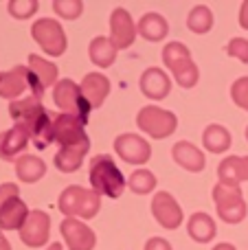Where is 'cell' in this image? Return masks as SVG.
<instances>
[{"label": "cell", "instance_id": "ac0fdd59", "mask_svg": "<svg viewBox=\"0 0 248 250\" xmlns=\"http://www.w3.org/2000/svg\"><path fill=\"white\" fill-rule=\"evenodd\" d=\"M29 88V68L16 66V68L0 73V97L2 99L18 101V97Z\"/></svg>", "mask_w": 248, "mask_h": 250}, {"label": "cell", "instance_id": "603a6c76", "mask_svg": "<svg viewBox=\"0 0 248 250\" xmlns=\"http://www.w3.org/2000/svg\"><path fill=\"white\" fill-rule=\"evenodd\" d=\"M29 207L20 198H11L0 207V230H20L29 217Z\"/></svg>", "mask_w": 248, "mask_h": 250}, {"label": "cell", "instance_id": "d590c367", "mask_svg": "<svg viewBox=\"0 0 248 250\" xmlns=\"http://www.w3.org/2000/svg\"><path fill=\"white\" fill-rule=\"evenodd\" d=\"M145 250H171V244L163 237H149L145 244Z\"/></svg>", "mask_w": 248, "mask_h": 250}, {"label": "cell", "instance_id": "484cf974", "mask_svg": "<svg viewBox=\"0 0 248 250\" xmlns=\"http://www.w3.org/2000/svg\"><path fill=\"white\" fill-rule=\"evenodd\" d=\"M117 48H114V44L110 42V38H105V35H97V38H92V42L88 44V55H90V62L95 66H99V68H110V66L114 64V60H117Z\"/></svg>", "mask_w": 248, "mask_h": 250}, {"label": "cell", "instance_id": "7c38bea8", "mask_svg": "<svg viewBox=\"0 0 248 250\" xmlns=\"http://www.w3.org/2000/svg\"><path fill=\"white\" fill-rule=\"evenodd\" d=\"M86 125L79 121L77 117L73 114H55L53 117V136H55V143H60V147H66V145H79V143H88L86 134Z\"/></svg>", "mask_w": 248, "mask_h": 250}, {"label": "cell", "instance_id": "ba28073f", "mask_svg": "<svg viewBox=\"0 0 248 250\" xmlns=\"http://www.w3.org/2000/svg\"><path fill=\"white\" fill-rule=\"evenodd\" d=\"M31 35L33 40L42 46V51L51 57H60L66 53V46H68V40H66V33L62 29V24L53 18H40V20L33 22L31 26Z\"/></svg>", "mask_w": 248, "mask_h": 250}, {"label": "cell", "instance_id": "836d02e7", "mask_svg": "<svg viewBox=\"0 0 248 250\" xmlns=\"http://www.w3.org/2000/svg\"><path fill=\"white\" fill-rule=\"evenodd\" d=\"M224 51H227L228 57H235L242 64H248V40L246 38H233Z\"/></svg>", "mask_w": 248, "mask_h": 250}, {"label": "cell", "instance_id": "ffe728a7", "mask_svg": "<svg viewBox=\"0 0 248 250\" xmlns=\"http://www.w3.org/2000/svg\"><path fill=\"white\" fill-rule=\"evenodd\" d=\"M220 185L240 187V182L248 180V156H228L218 167Z\"/></svg>", "mask_w": 248, "mask_h": 250}, {"label": "cell", "instance_id": "5b68a950", "mask_svg": "<svg viewBox=\"0 0 248 250\" xmlns=\"http://www.w3.org/2000/svg\"><path fill=\"white\" fill-rule=\"evenodd\" d=\"M53 101H55V105L64 114H73V117H77L83 125H88L92 105L86 101L82 88H79L73 79H60V82L55 83V88H53Z\"/></svg>", "mask_w": 248, "mask_h": 250}, {"label": "cell", "instance_id": "5bb4252c", "mask_svg": "<svg viewBox=\"0 0 248 250\" xmlns=\"http://www.w3.org/2000/svg\"><path fill=\"white\" fill-rule=\"evenodd\" d=\"M136 40V24L132 20L130 11L123 7H117L110 16V42L117 51L130 48Z\"/></svg>", "mask_w": 248, "mask_h": 250}, {"label": "cell", "instance_id": "60d3db41", "mask_svg": "<svg viewBox=\"0 0 248 250\" xmlns=\"http://www.w3.org/2000/svg\"><path fill=\"white\" fill-rule=\"evenodd\" d=\"M246 141H248V127H246Z\"/></svg>", "mask_w": 248, "mask_h": 250}, {"label": "cell", "instance_id": "d6986e66", "mask_svg": "<svg viewBox=\"0 0 248 250\" xmlns=\"http://www.w3.org/2000/svg\"><path fill=\"white\" fill-rule=\"evenodd\" d=\"M171 158L176 160V165H180L183 169L191 173H198L205 169L207 158H205V151H200L193 143L189 141H180L171 147Z\"/></svg>", "mask_w": 248, "mask_h": 250}, {"label": "cell", "instance_id": "9a60e30c", "mask_svg": "<svg viewBox=\"0 0 248 250\" xmlns=\"http://www.w3.org/2000/svg\"><path fill=\"white\" fill-rule=\"evenodd\" d=\"M60 230L68 250H92L97 244L95 230L88 224H83V222L75 220V217H64Z\"/></svg>", "mask_w": 248, "mask_h": 250}, {"label": "cell", "instance_id": "83f0119b", "mask_svg": "<svg viewBox=\"0 0 248 250\" xmlns=\"http://www.w3.org/2000/svg\"><path fill=\"white\" fill-rule=\"evenodd\" d=\"M231 143H233V136L224 125H209V127H205L202 145H205L207 151H211V154H222V151H228Z\"/></svg>", "mask_w": 248, "mask_h": 250}, {"label": "cell", "instance_id": "2e32d148", "mask_svg": "<svg viewBox=\"0 0 248 250\" xmlns=\"http://www.w3.org/2000/svg\"><path fill=\"white\" fill-rule=\"evenodd\" d=\"M141 92H143L147 99L152 101H161L165 99L171 92V79L165 70L161 68H147L143 75H141Z\"/></svg>", "mask_w": 248, "mask_h": 250}, {"label": "cell", "instance_id": "9c48e42d", "mask_svg": "<svg viewBox=\"0 0 248 250\" xmlns=\"http://www.w3.org/2000/svg\"><path fill=\"white\" fill-rule=\"evenodd\" d=\"M29 88L35 99H42L46 88H55L57 83V66L40 55H29Z\"/></svg>", "mask_w": 248, "mask_h": 250}, {"label": "cell", "instance_id": "4fadbf2b", "mask_svg": "<svg viewBox=\"0 0 248 250\" xmlns=\"http://www.w3.org/2000/svg\"><path fill=\"white\" fill-rule=\"evenodd\" d=\"M51 237V217L44 211H31L26 217L24 226L20 229V239L24 246L29 248H40L48 242Z\"/></svg>", "mask_w": 248, "mask_h": 250}, {"label": "cell", "instance_id": "52a82bcc", "mask_svg": "<svg viewBox=\"0 0 248 250\" xmlns=\"http://www.w3.org/2000/svg\"><path fill=\"white\" fill-rule=\"evenodd\" d=\"M136 125L141 127V132L149 134L152 138H167L178 127V117L158 105H145L136 114Z\"/></svg>", "mask_w": 248, "mask_h": 250}, {"label": "cell", "instance_id": "8fae6325", "mask_svg": "<svg viewBox=\"0 0 248 250\" xmlns=\"http://www.w3.org/2000/svg\"><path fill=\"white\" fill-rule=\"evenodd\" d=\"M114 151L125 160L127 165H145L152 158V147L145 138H141L139 134H119L114 138Z\"/></svg>", "mask_w": 248, "mask_h": 250}, {"label": "cell", "instance_id": "7402d4cb", "mask_svg": "<svg viewBox=\"0 0 248 250\" xmlns=\"http://www.w3.org/2000/svg\"><path fill=\"white\" fill-rule=\"evenodd\" d=\"M90 151V141L79 143V145H66L60 147V151L55 154V167L62 173H75L83 165V158Z\"/></svg>", "mask_w": 248, "mask_h": 250}, {"label": "cell", "instance_id": "f1b7e54d", "mask_svg": "<svg viewBox=\"0 0 248 250\" xmlns=\"http://www.w3.org/2000/svg\"><path fill=\"white\" fill-rule=\"evenodd\" d=\"M187 26L191 33H198V35L211 31V26H213V11L209 7H205V4L193 7L187 16Z\"/></svg>", "mask_w": 248, "mask_h": 250}, {"label": "cell", "instance_id": "277c9868", "mask_svg": "<svg viewBox=\"0 0 248 250\" xmlns=\"http://www.w3.org/2000/svg\"><path fill=\"white\" fill-rule=\"evenodd\" d=\"M163 64L171 70L180 88H193L200 79V70L193 64L191 53L183 42H169L163 48Z\"/></svg>", "mask_w": 248, "mask_h": 250}, {"label": "cell", "instance_id": "7a4b0ae2", "mask_svg": "<svg viewBox=\"0 0 248 250\" xmlns=\"http://www.w3.org/2000/svg\"><path fill=\"white\" fill-rule=\"evenodd\" d=\"M88 180H90L92 191L97 195H105V198H119V195H123V191L127 187L123 171L105 154L92 156L90 169H88Z\"/></svg>", "mask_w": 248, "mask_h": 250}, {"label": "cell", "instance_id": "d4e9b609", "mask_svg": "<svg viewBox=\"0 0 248 250\" xmlns=\"http://www.w3.org/2000/svg\"><path fill=\"white\" fill-rule=\"evenodd\" d=\"M187 233L193 242L209 244L218 233V226H215V220L209 213H193L187 222Z\"/></svg>", "mask_w": 248, "mask_h": 250}, {"label": "cell", "instance_id": "e0dca14e", "mask_svg": "<svg viewBox=\"0 0 248 250\" xmlns=\"http://www.w3.org/2000/svg\"><path fill=\"white\" fill-rule=\"evenodd\" d=\"M29 134L20 127V125H13L11 129H4L0 134V158L2 160H18L22 158V151L29 145Z\"/></svg>", "mask_w": 248, "mask_h": 250}, {"label": "cell", "instance_id": "3957f363", "mask_svg": "<svg viewBox=\"0 0 248 250\" xmlns=\"http://www.w3.org/2000/svg\"><path fill=\"white\" fill-rule=\"evenodd\" d=\"M57 208L64 213L66 217H82V220H92L101 208V195H97L92 189L79 185L66 187L60 193L57 200Z\"/></svg>", "mask_w": 248, "mask_h": 250}, {"label": "cell", "instance_id": "ab89813d", "mask_svg": "<svg viewBox=\"0 0 248 250\" xmlns=\"http://www.w3.org/2000/svg\"><path fill=\"white\" fill-rule=\"evenodd\" d=\"M46 250H64V248H62V244H57V242H55V244H51V246H48Z\"/></svg>", "mask_w": 248, "mask_h": 250}, {"label": "cell", "instance_id": "30bf717a", "mask_svg": "<svg viewBox=\"0 0 248 250\" xmlns=\"http://www.w3.org/2000/svg\"><path fill=\"white\" fill-rule=\"evenodd\" d=\"M152 215L163 229L176 230L185 220V213L180 208V204L176 202V198L167 191H158L152 198Z\"/></svg>", "mask_w": 248, "mask_h": 250}, {"label": "cell", "instance_id": "74e56055", "mask_svg": "<svg viewBox=\"0 0 248 250\" xmlns=\"http://www.w3.org/2000/svg\"><path fill=\"white\" fill-rule=\"evenodd\" d=\"M0 250H11V244H9V239L2 233H0Z\"/></svg>", "mask_w": 248, "mask_h": 250}, {"label": "cell", "instance_id": "8992f818", "mask_svg": "<svg viewBox=\"0 0 248 250\" xmlns=\"http://www.w3.org/2000/svg\"><path fill=\"white\" fill-rule=\"evenodd\" d=\"M213 202L218 208V215L227 224H240L246 220V200L242 195V187H227V185H215L213 189Z\"/></svg>", "mask_w": 248, "mask_h": 250}, {"label": "cell", "instance_id": "4316f807", "mask_svg": "<svg viewBox=\"0 0 248 250\" xmlns=\"http://www.w3.org/2000/svg\"><path fill=\"white\" fill-rule=\"evenodd\" d=\"M44 173H46V163L40 156L24 154L22 158L16 160V176H18V180L26 182V185L42 180Z\"/></svg>", "mask_w": 248, "mask_h": 250}, {"label": "cell", "instance_id": "e575fe53", "mask_svg": "<svg viewBox=\"0 0 248 250\" xmlns=\"http://www.w3.org/2000/svg\"><path fill=\"white\" fill-rule=\"evenodd\" d=\"M11 198H20V189H18V185H13V182H4V185H0V207Z\"/></svg>", "mask_w": 248, "mask_h": 250}, {"label": "cell", "instance_id": "d6a6232c", "mask_svg": "<svg viewBox=\"0 0 248 250\" xmlns=\"http://www.w3.org/2000/svg\"><path fill=\"white\" fill-rule=\"evenodd\" d=\"M231 99L235 101V105H240L242 110H246L248 112V77H240V79L233 82Z\"/></svg>", "mask_w": 248, "mask_h": 250}, {"label": "cell", "instance_id": "f546056e", "mask_svg": "<svg viewBox=\"0 0 248 250\" xmlns=\"http://www.w3.org/2000/svg\"><path fill=\"white\" fill-rule=\"evenodd\" d=\"M127 187L134 191L136 195H147L156 189V176L149 169H136L127 180Z\"/></svg>", "mask_w": 248, "mask_h": 250}, {"label": "cell", "instance_id": "4dcf8cb0", "mask_svg": "<svg viewBox=\"0 0 248 250\" xmlns=\"http://www.w3.org/2000/svg\"><path fill=\"white\" fill-rule=\"evenodd\" d=\"M53 11L60 18H64V20H77L83 11V2L82 0H55Z\"/></svg>", "mask_w": 248, "mask_h": 250}, {"label": "cell", "instance_id": "44dd1931", "mask_svg": "<svg viewBox=\"0 0 248 250\" xmlns=\"http://www.w3.org/2000/svg\"><path fill=\"white\" fill-rule=\"evenodd\" d=\"M79 88H82L86 101L92 105V110H97L103 105L105 97L110 95V79L101 73H88L86 77L82 79Z\"/></svg>", "mask_w": 248, "mask_h": 250}, {"label": "cell", "instance_id": "6da1fadb", "mask_svg": "<svg viewBox=\"0 0 248 250\" xmlns=\"http://www.w3.org/2000/svg\"><path fill=\"white\" fill-rule=\"evenodd\" d=\"M9 114L16 121V125H20L29 134V138L33 141V145L38 149H44L55 141V136H53V117L42 105V101H38L35 97L11 101L9 104Z\"/></svg>", "mask_w": 248, "mask_h": 250}, {"label": "cell", "instance_id": "f35d334b", "mask_svg": "<svg viewBox=\"0 0 248 250\" xmlns=\"http://www.w3.org/2000/svg\"><path fill=\"white\" fill-rule=\"evenodd\" d=\"M213 250H237V248L233 246V244H218Z\"/></svg>", "mask_w": 248, "mask_h": 250}, {"label": "cell", "instance_id": "8d00e7d4", "mask_svg": "<svg viewBox=\"0 0 248 250\" xmlns=\"http://www.w3.org/2000/svg\"><path fill=\"white\" fill-rule=\"evenodd\" d=\"M240 24H242V29L248 31V0L242 2V7H240Z\"/></svg>", "mask_w": 248, "mask_h": 250}, {"label": "cell", "instance_id": "cb8c5ba5", "mask_svg": "<svg viewBox=\"0 0 248 250\" xmlns=\"http://www.w3.org/2000/svg\"><path fill=\"white\" fill-rule=\"evenodd\" d=\"M136 33H139L141 38L149 40V42H161V40H165L167 33H169V24H167V20L161 13L149 11L139 20Z\"/></svg>", "mask_w": 248, "mask_h": 250}, {"label": "cell", "instance_id": "1f68e13d", "mask_svg": "<svg viewBox=\"0 0 248 250\" xmlns=\"http://www.w3.org/2000/svg\"><path fill=\"white\" fill-rule=\"evenodd\" d=\"M7 9L13 18L26 20V18H31L40 9V2L38 0H11V2L7 4Z\"/></svg>", "mask_w": 248, "mask_h": 250}]
</instances>
